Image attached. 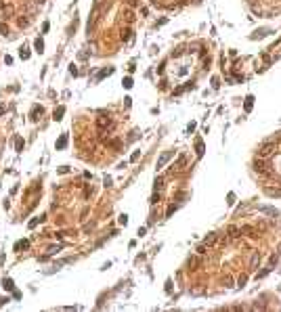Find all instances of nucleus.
<instances>
[{
    "label": "nucleus",
    "mask_w": 281,
    "mask_h": 312,
    "mask_svg": "<svg viewBox=\"0 0 281 312\" xmlns=\"http://www.w3.org/2000/svg\"><path fill=\"white\" fill-rule=\"evenodd\" d=\"M172 155H174V151H164V153L160 155V159H157V170H162V168L172 159Z\"/></svg>",
    "instance_id": "f257e3e1"
},
{
    "label": "nucleus",
    "mask_w": 281,
    "mask_h": 312,
    "mask_svg": "<svg viewBox=\"0 0 281 312\" xmlns=\"http://www.w3.org/2000/svg\"><path fill=\"white\" fill-rule=\"evenodd\" d=\"M96 126H99V130H105V128H113V122H111V118H107V115H101V118L96 120Z\"/></svg>",
    "instance_id": "f03ea898"
},
{
    "label": "nucleus",
    "mask_w": 281,
    "mask_h": 312,
    "mask_svg": "<svg viewBox=\"0 0 281 312\" xmlns=\"http://www.w3.org/2000/svg\"><path fill=\"white\" fill-rule=\"evenodd\" d=\"M273 151H275V147L271 145V142H267V145H262V147L258 149V157H260V159H264V157H269L271 153H273Z\"/></svg>",
    "instance_id": "7ed1b4c3"
},
{
    "label": "nucleus",
    "mask_w": 281,
    "mask_h": 312,
    "mask_svg": "<svg viewBox=\"0 0 281 312\" xmlns=\"http://www.w3.org/2000/svg\"><path fill=\"white\" fill-rule=\"evenodd\" d=\"M260 260H262L260 252H254L252 258H250V270H256V268H258V264H260Z\"/></svg>",
    "instance_id": "20e7f679"
},
{
    "label": "nucleus",
    "mask_w": 281,
    "mask_h": 312,
    "mask_svg": "<svg viewBox=\"0 0 281 312\" xmlns=\"http://www.w3.org/2000/svg\"><path fill=\"white\" fill-rule=\"evenodd\" d=\"M42 113H44V109H42L40 105H34V109H32V115H30V118H32V122H38Z\"/></svg>",
    "instance_id": "39448f33"
},
{
    "label": "nucleus",
    "mask_w": 281,
    "mask_h": 312,
    "mask_svg": "<svg viewBox=\"0 0 281 312\" xmlns=\"http://www.w3.org/2000/svg\"><path fill=\"white\" fill-rule=\"evenodd\" d=\"M252 107H254V96H252V94H248V96H245V103H243L245 113H250V111H252Z\"/></svg>",
    "instance_id": "423d86ee"
},
{
    "label": "nucleus",
    "mask_w": 281,
    "mask_h": 312,
    "mask_svg": "<svg viewBox=\"0 0 281 312\" xmlns=\"http://www.w3.org/2000/svg\"><path fill=\"white\" fill-rule=\"evenodd\" d=\"M241 233H245V235L252 237V239H254V237H258V230L254 228V226H241Z\"/></svg>",
    "instance_id": "0eeeda50"
},
{
    "label": "nucleus",
    "mask_w": 281,
    "mask_h": 312,
    "mask_svg": "<svg viewBox=\"0 0 281 312\" xmlns=\"http://www.w3.org/2000/svg\"><path fill=\"white\" fill-rule=\"evenodd\" d=\"M63 115H65V107L61 105V107H57V109H55V113H52V120L59 122V120H63Z\"/></svg>",
    "instance_id": "6e6552de"
},
{
    "label": "nucleus",
    "mask_w": 281,
    "mask_h": 312,
    "mask_svg": "<svg viewBox=\"0 0 281 312\" xmlns=\"http://www.w3.org/2000/svg\"><path fill=\"white\" fill-rule=\"evenodd\" d=\"M55 147H57V151H61V149H65V147H67V134H61Z\"/></svg>",
    "instance_id": "1a4fd4ad"
},
{
    "label": "nucleus",
    "mask_w": 281,
    "mask_h": 312,
    "mask_svg": "<svg viewBox=\"0 0 281 312\" xmlns=\"http://www.w3.org/2000/svg\"><path fill=\"white\" fill-rule=\"evenodd\" d=\"M28 247H30V241L28 239H21V241L15 243V252H21V249H28Z\"/></svg>",
    "instance_id": "9d476101"
},
{
    "label": "nucleus",
    "mask_w": 281,
    "mask_h": 312,
    "mask_svg": "<svg viewBox=\"0 0 281 312\" xmlns=\"http://www.w3.org/2000/svg\"><path fill=\"white\" fill-rule=\"evenodd\" d=\"M227 233H229V239H237L241 235V228H237V226H229V230H227Z\"/></svg>",
    "instance_id": "9b49d317"
},
{
    "label": "nucleus",
    "mask_w": 281,
    "mask_h": 312,
    "mask_svg": "<svg viewBox=\"0 0 281 312\" xmlns=\"http://www.w3.org/2000/svg\"><path fill=\"white\" fill-rule=\"evenodd\" d=\"M216 239H218L216 233H210V235L204 239V245H206V247H208V245H214V243H216Z\"/></svg>",
    "instance_id": "f8f14e48"
},
{
    "label": "nucleus",
    "mask_w": 281,
    "mask_h": 312,
    "mask_svg": "<svg viewBox=\"0 0 281 312\" xmlns=\"http://www.w3.org/2000/svg\"><path fill=\"white\" fill-rule=\"evenodd\" d=\"M34 48H36V52H44V42H42V38H36V42H34Z\"/></svg>",
    "instance_id": "ddd939ff"
},
{
    "label": "nucleus",
    "mask_w": 281,
    "mask_h": 312,
    "mask_svg": "<svg viewBox=\"0 0 281 312\" xmlns=\"http://www.w3.org/2000/svg\"><path fill=\"white\" fill-rule=\"evenodd\" d=\"M195 153H197V157L204 155V142H201V138L195 140Z\"/></svg>",
    "instance_id": "4468645a"
},
{
    "label": "nucleus",
    "mask_w": 281,
    "mask_h": 312,
    "mask_svg": "<svg viewBox=\"0 0 281 312\" xmlns=\"http://www.w3.org/2000/svg\"><path fill=\"white\" fill-rule=\"evenodd\" d=\"M113 74V67H107V69H101L99 74H96V80H103L105 76H111Z\"/></svg>",
    "instance_id": "2eb2a0df"
},
{
    "label": "nucleus",
    "mask_w": 281,
    "mask_h": 312,
    "mask_svg": "<svg viewBox=\"0 0 281 312\" xmlns=\"http://www.w3.org/2000/svg\"><path fill=\"white\" fill-rule=\"evenodd\" d=\"M63 249V245H50L48 249H46V256H55L57 252H61Z\"/></svg>",
    "instance_id": "dca6fc26"
},
{
    "label": "nucleus",
    "mask_w": 281,
    "mask_h": 312,
    "mask_svg": "<svg viewBox=\"0 0 281 312\" xmlns=\"http://www.w3.org/2000/svg\"><path fill=\"white\" fill-rule=\"evenodd\" d=\"M19 57H21L23 61H28V59H30V48H28V46H21V48H19Z\"/></svg>",
    "instance_id": "f3484780"
},
{
    "label": "nucleus",
    "mask_w": 281,
    "mask_h": 312,
    "mask_svg": "<svg viewBox=\"0 0 281 312\" xmlns=\"http://www.w3.org/2000/svg\"><path fill=\"white\" fill-rule=\"evenodd\" d=\"M193 88V82H187L185 86H180V88H176V90H174V94H180V92H185V90H191Z\"/></svg>",
    "instance_id": "a211bd4d"
},
{
    "label": "nucleus",
    "mask_w": 281,
    "mask_h": 312,
    "mask_svg": "<svg viewBox=\"0 0 281 312\" xmlns=\"http://www.w3.org/2000/svg\"><path fill=\"white\" fill-rule=\"evenodd\" d=\"M262 214H267V216H277V210L275 208H258Z\"/></svg>",
    "instance_id": "6ab92c4d"
},
{
    "label": "nucleus",
    "mask_w": 281,
    "mask_h": 312,
    "mask_svg": "<svg viewBox=\"0 0 281 312\" xmlns=\"http://www.w3.org/2000/svg\"><path fill=\"white\" fill-rule=\"evenodd\" d=\"M17 25H19L21 30L28 27V25H30V19H28V17H19V19H17Z\"/></svg>",
    "instance_id": "aec40b11"
},
{
    "label": "nucleus",
    "mask_w": 281,
    "mask_h": 312,
    "mask_svg": "<svg viewBox=\"0 0 281 312\" xmlns=\"http://www.w3.org/2000/svg\"><path fill=\"white\" fill-rule=\"evenodd\" d=\"M187 266L191 270H195V266H199V258H189V262H187Z\"/></svg>",
    "instance_id": "412c9836"
},
{
    "label": "nucleus",
    "mask_w": 281,
    "mask_h": 312,
    "mask_svg": "<svg viewBox=\"0 0 281 312\" xmlns=\"http://www.w3.org/2000/svg\"><path fill=\"white\" fill-rule=\"evenodd\" d=\"M2 287H4V289H8V291H13V289H15L13 279H4V281H2Z\"/></svg>",
    "instance_id": "4be33fe9"
},
{
    "label": "nucleus",
    "mask_w": 281,
    "mask_h": 312,
    "mask_svg": "<svg viewBox=\"0 0 281 312\" xmlns=\"http://www.w3.org/2000/svg\"><path fill=\"white\" fill-rule=\"evenodd\" d=\"M269 34H271V30H258L252 38H264V36H269Z\"/></svg>",
    "instance_id": "5701e85b"
},
{
    "label": "nucleus",
    "mask_w": 281,
    "mask_h": 312,
    "mask_svg": "<svg viewBox=\"0 0 281 312\" xmlns=\"http://www.w3.org/2000/svg\"><path fill=\"white\" fill-rule=\"evenodd\" d=\"M42 220H44V216H40V218H34V220H30V224H28V226H30V228H36V226L40 224Z\"/></svg>",
    "instance_id": "b1692460"
},
{
    "label": "nucleus",
    "mask_w": 281,
    "mask_h": 312,
    "mask_svg": "<svg viewBox=\"0 0 281 312\" xmlns=\"http://www.w3.org/2000/svg\"><path fill=\"white\" fill-rule=\"evenodd\" d=\"M23 147H25L23 138H17V142H15V149H17V153H21V151H23Z\"/></svg>",
    "instance_id": "393cba45"
},
{
    "label": "nucleus",
    "mask_w": 281,
    "mask_h": 312,
    "mask_svg": "<svg viewBox=\"0 0 281 312\" xmlns=\"http://www.w3.org/2000/svg\"><path fill=\"white\" fill-rule=\"evenodd\" d=\"M2 13H4V19H8V17L15 13V8H13V6H4V8H2Z\"/></svg>",
    "instance_id": "a878e982"
},
{
    "label": "nucleus",
    "mask_w": 281,
    "mask_h": 312,
    "mask_svg": "<svg viewBox=\"0 0 281 312\" xmlns=\"http://www.w3.org/2000/svg\"><path fill=\"white\" fill-rule=\"evenodd\" d=\"M130 38H132V30H124V32H122V40H126V42H128Z\"/></svg>",
    "instance_id": "bb28decb"
},
{
    "label": "nucleus",
    "mask_w": 281,
    "mask_h": 312,
    "mask_svg": "<svg viewBox=\"0 0 281 312\" xmlns=\"http://www.w3.org/2000/svg\"><path fill=\"white\" fill-rule=\"evenodd\" d=\"M162 184H164V178H160V176H157L155 180H153V186H155V191H157V189H162Z\"/></svg>",
    "instance_id": "cd10ccee"
},
{
    "label": "nucleus",
    "mask_w": 281,
    "mask_h": 312,
    "mask_svg": "<svg viewBox=\"0 0 281 312\" xmlns=\"http://www.w3.org/2000/svg\"><path fill=\"white\" fill-rule=\"evenodd\" d=\"M245 283H248V274H241V277L237 279V285H239V287H243Z\"/></svg>",
    "instance_id": "c85d7f7f"
},
{
    "label": "nucleus",
    "mask_w": 281,
    "mask_h": 312,
    "mask_svg": "<svg viewBox=\"0 0 281 312\" xmlns=\"http://www.w3.org/2000/svg\"><path fill=\"white\" fill-rule=\"evenodd\" d=\"M185 161H187V159H185V155H180V157H178V161H176V166H172V170H174V168H180V166H185Z\"/></svg>",
    "instance_id": "c756f323"
},
{
    "label": "nucleus",
    "mask_w": 281,
    "mask_h": 312,
    "mask_svg": "<svg viewBox=\"0 0 281 312\" xmlns=\"http://www.w3.org/2000/svg\"><path fill=\"white\" fill-rule=\"evenodd\" d=\"M176 208H178V205H174V203H172V205L168 208V212H166V218H170V216H172V214H174V212H176Z\"/></svg>",
    "instance_id": "7c9ffc66"
},
{
    "label": "nucleus",
    "mask_w": 281,
    "mask_h": 312,
    "mask_svg": "<svg viewBox=\"0 0 281 312\" xmlns=\"http://www.w3.org/2000/svg\"><path fill=\"white\" fill-rule=\"evenodd\" d=\"M0 34H2V36H8V25H6V23H0Z\"/></svg>",
    "instance_id": "2f4dec72"
},
{
    "label": "nucleus",
    "mask_w": 281,
    "mask_h": 312,
    "mask_svg": "<svg viewBox=\"0 0 281 312\" xmlns=\"http://www.w3.org/2000/svg\"><path fill=\"white\" fill-rule=\"evenodd\" d=\"M122 84H124V88H132V78H124Z\"/></svg>",
    "instance_id": "473e14b6"
},
{
    "label": "nucleus",
    "mask_w": 281,
    "mask_h": 312,
    "mask_svg": "<svg viewBox=\"0 0 281 312\" xmlns=\"http://www.w3.org/2000/svg\"><path fill=\"white\" fill-rule=\"evenodd\" d=\"M120 224H124V226L128 224V216H126V214H122V216H120Z\"/></svg>",
    "instance_id": "72a5a7b5"
},
{
    "label": "nucleus",
    "mask_w": 281,
    "mask_h": 312,
    "mask_svg": "<svg viewBox=\"0 0 281 312\" xmlns=\"http://www.w3.org/2000/svg\"><path fill=\"white\" fill-rule=\"evenodd\" d=\"M138 157H140V151H134L132 157H130V161H138Z\"/></svg>",
    "instance_id": "f704fd0d"
},
{
    "label": "nucleus",
    "mask_w": 281,
    "mask_h": 312,
    "mask_svg": "<svg viewBox=\"0 0 281 312\" xmlns=\"http://www.w3.org/2000/svg\"><path fill=\"white\" fill-rule=\"evenodd\" d=\"M269 272H271V268H264V270H262V272H258V279H264V277H267Z\"/></svg>",
    "instance_id": "c9c22d12"
},
{
    "label": "nucleus",
    "mask_w": 281,
    "mask_h": 312,
    "mask_svg": "<svg viewBox=\"0 0 281 312\" xmlns=\"http://www.w3.org/2000/svg\"><path fill=\"white\" fill-rule=\"evenodd\" d=\"M157 201H160V193H157V195H153V197H151V201H149V203H151V205H155Z\"/></svg>",
    "instance_id": "e433bc0d"
},
{
    "label": "nucleus",
    "mask_w": 281,
    "mask_h": 312,
    "mask_svg": "<svg viewBox=\"0 0 281 312\" xmlns=\"http://www.w3.org/2000/svg\"><path fill=\"white\" fill-rule=\"evenodd\" d=\"M48 30H50V23H48V21H44V23H42V32H44V34H46Z\"/></svg>",
    "instance_id": "4c0bfd02"
},
{
    "label": "nucleus",
    "mask_w": 281,
    "mask_h": 312,
    "mask_svg": "<svg viewBox=\"0 0 281 312\" xmlns=\"http://www.w3.org/2000/svg\"><path fill=\"white\" fill-rule=\"evenodd\" d=\"M193 130H195V124H193V122H191V124H189V126H187V134H191V132H193Z\"/></svg>",
    "instance_id": "58836bf2"
},
{
    "label": "nucleus",
    "mask_w": 281,
    "mask_h": 312,
    "mask_svg": "<svg viewBox=\"0 0 281 312\" xmlns=\"http://www.w3.org/2000/svg\"><path fill=\"white\" fill-rule=\"evenodd\" d=\"M225 283H227V287H233V279L231 277H225Z\"/></svg>",
    "instance_id": "ea45409f"
},
{
    "label": "nucleus",
    "mask_w": 281,
    "mask_h": 312,
    "mask_svg": "<svg viewBox=\"0 0 281 312\" xmlns=\"http://www.w3.org/2000/svg\"><path fill=\"white\" fill-rule=\"evenodd\" d=\"M212 86L218 88V86H220V80H218V78H212Z\"/></svg>",
    "instance_id": "a19ab883"
},
{
    "label": "nucleus",
    "mask_w": 281,
    "mask_h": 312,
    "mask_svg": "<svg viewBox=\"0 0 281 312\" xmlns=\"http://www.w3.org/2000/svg\"><path fill=\"white\" fill-rule=\"evenodd\" d=\"M197 254H199V256L206 254V245H199V247H197Z\"/></svg>",
    "instance_id": "79ce46f5"
},
{
    "label": "nucleus",
    "mask_w": 281,
    "mask_h": 312,
    "mask_svg": "<svg viewBox=\"0 0 281 312\" xmlns=\"http://www.w3.org/2000/svg\"><path fill=\"white\" fill-rule=\"evenodd\" d=\"M233 203H235V195H233V193H229V205H233Z\"/></svg>",
    "instance_id": "37998d69"
},
{
    "label": "nucleus",
    "mask_w": 281,
    "mask_h": 312,
    "mask_svg": "<svg viewBox=\"0 0 281 312\" xmlns=\"http://www.w3.org/2000/svg\"><path fill=\"white\" fill-rule=\"evenodd\" d=\"M132 19H134V17H132V13H130V11H126V21H132Z\"/></svg>",
    "instance_id": "c03bdc74"
},
{
    "label": "nucleus",
    "mask_w": 281,
    "mask_h": 312,
    "mask_svg": "<svg viewBox=\"0 0 281 312\" xmlns=\"http://www.w3.org/2000/svg\"><path fill=\"white\" fill-rule=\"evenodd\" d=\"M4 63H6V65H11V63H13V57H8V55H6V57H4Z\"/></svg>",
    "instance_id": "a18cd8bd"
},
{
    "label": "nucleus",
    "mask_w": 281,
    "mask_h": 312,
    "mask_svg": "<svg viewBox=\"0 0 281 312\" xmlns=\"http://www.w3.org/2000/svg\"><path fill=\"white\" fill-rule=\"evenodd\" d=\"M69 74H72V76H78V69L72 65V67H69Z\"/></svg>",
    "instance_id": "49530a36"
},
{
    "label": "nucleus",
    "mask_w": 281,
    "mask_h": 312,
    "mask_svg": "<svg viewBox=\"0 0 281 312\" xmlns=\"http://www.w3.org/2000/svg\"><path fill=\"white\" fill-rule=\"evenodd\" d=\"M130 103H132V99H130V96H126V99H124V105H126V107H130Z\"/></svg>",
    "instance_id": "de8ad7c7"
},
{
    "label": "nucleus",
    "mask_w": 281,
    "mask_h": 312,
    "mask_svg": "<svg viewBox=\"0 0 281 312\" xmlns=\"http://www.w3.org/2000/svg\"><path fill=\"white\" fill-rule=\"evenodd\" d=\"M128 4L130 6H136V0H128Z\"/></svg>",
    "instance_id": "09e8293b"
},
{
    "label": "nucleus",
    "mask_w": 281,
    "mask_h": 312,
    "mask_svg": "<svg viewBox=\"0 0 281 312\" xmlns=\"http://www.w3.org/2000/svg\"><path fill=\"white\" fill-rule=\"evenodd\" d=\"M44 2H46V0H38V4H44Z\"/></svg>",
    "instance_id": "8fccbe9b"
}]
</instances>
